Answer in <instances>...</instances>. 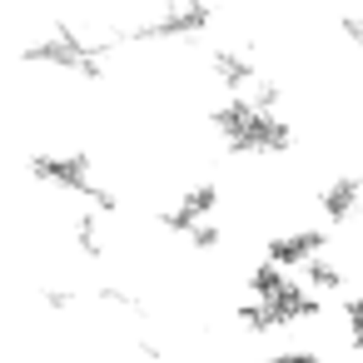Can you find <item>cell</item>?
I'll return each instance as SVG.
<instances>
[{
  "instance_id": "1",
  "label": "cell",
  "mask_w": 363,
  "mask_h": 363,
  "mask_svg": "<svg viewBox=\"0 0 363 363\" xmlns=\"http://www.w3.org/2000/svg\"><path fill=\"white\" fill-rule=\"evenodd\" d=\"M179 21H189V0H60V45L80 60H95Z\"/></svg>"
}]
</instances>
